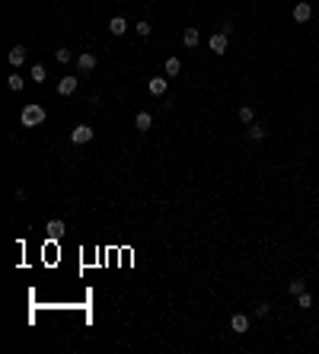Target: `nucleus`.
<instances>
[{"label": "nucleus", "mask_w": 319, "mask_h": 354, "mask_svg": "<svg viewBox=\"0 0 319 354\" xmlns=\"http://www.w3.org/2000/svg\"><path fill=\"white\" fill-rule=\"evenodd\" d=\"M23 61H26V48H23V45L10 48V64H13V67H19Z\"/></svg>", "instance_id": "obj_11"}, {"label": "nucleus", "mask_w": 319, "mask_h": 354, "mask_svg": "<svg viewBox=\"0 0 319 354\" xmlns=\"http://www.w3.org/2000/svg\"><path fill=\"white\" fill-rule=\"evenodd\" d=\"M93 140V128L90 124H77L74 131H70V144H90Z\"/></svg>", "instance_id": "obj_2"}, {"label": "nucleus", "mask_w": 319, "mask_h": 354, "mask_svg": "<svg viewBox=\"0 0 319 354\" xmlns=\"http://www.w3.org/2000/svg\"><path fill=\"white\" fill-rule=\"evenodd\" d=\"M77 70H80V74H90V70H96V54H80V58H77Z\"/></svg>", "instance_id": "obj_5"}, {"label": "nucleus", "mask_w": 319, "mask_h": 354, "mask_svg": "<svg viewBox=\"0 0 319 354\" xmlns=\"http://www.w3.org/2000/svg\"><path fill=\"white\" fill-rule=\"evenodd\" d=\"M147 90H150L153 96H163V92H166V77H153V80H147Z\"/></svg>", "instance_id": "obj_10"}, {"label": "nucleus", "mask_w": 319, "mask_h": 354, "mask_svg": "<svg viewBox=\"0 0 319 354\" xmlns=\"http://www.w3.org/2000/svg\"><path fill=\"white\" fill-rule=\"evenodd\" d=\"M287 291L294 293V297H297V293H303V291H306V281H300V277H294V281H290V284H287Z\"/></svg>", "instance_id": "obj_18"}, {"label": "nucleus", "mask_w": 319, "mask_h": 354, "mask_svg": "<svg viewBox=\"0 0 319 354\" xmlns=\"http://www.w3.org/2000/svg\"><path fill=\"white\" fill-rule=\"evenodd\" d=\"M198 39H201V35H198V29H185V32H182V42H185L189 48H195Z\"/></svg>", "instance_id": "obj_15"}, {"label": "nucleus", "mask_w": 319, "mask_h": 354, "mask_svg": "<svg viewBox=\"0 0 319 354\" xmlns=\"http://www.w3.org/2000/svg\"><path fill=\"white\" fill-rule=\"evenodd\" d=\"M45 122V106H38V102H29L23 108V115H19V124L23 128H35V124Z\"/></svg>", "instance_id": "obj_1"}, {"label": "nucleus", "mask_w": 319, "mask_h": 354, "mask_svg": "<svg viewBox=\"0 0 319 354\" xmlns=\"http://www.w3.org/2000/svg\"><path fill=\"white\" fill-rule=\"evenodd\" d=\"M134 29H137V35H141V39H147V35H150V32H153V26H150V23H147V19H144V23H137Z\"/></svg>", "instance_id": "obj_20"}, {"label": "nucleus", "mask_w": 319, "mask_h": 354, "mask_svg": "<svg viewBox=\"0 0 319 354\" xmlns=\"http://www.w3.org/2000/svg\"><path fill=\"white\" fill-rule=\"evenodd\" d=\"M246 134H249V140H262V138H265V128H262L258 122H252L249 128H246Z\"/></svg>", "instance_id": "obj_13"}, {"label": "nucleus", "mask_w": 319, "mask_h": 354, "mask_svg": "<svg viewBox=\"0 0 319 354\" xmlns=\"http://www.w3.org/2000/svg\"><path fill=\"white\" fill-rule=\"evenodd\" d=\"M163 67H166L169 77H175V74L182 70V61H179V58H166V64H163Z\"/></svg>", "instance_id": "obj_14"}, {"label": "nucleus", "mask_w": 319, "mask_h": 354, "mask_svg": "<svg viewBox=\"0 0 319 354\" xmlns=\"http://www.w3.org/2000/svg\"><path fill=\"white\" fill-rule=\"evenodd\" d=\"M54 58H58V64H67L70 61V51H67V48H58V51H54Z\"/></svg>", "instance_id": "obj_22"}, {"label": "nucleus", "mask_w": 319, "mask_h": 354, "mask_svg": "<svg viewBox=\"0 0 319 354\" xmlns=\"http://www.w3.org/2000/svg\"><path fill=\"white\" fill-rule=\"evenodd\" d=\"M32 80H35V83H45V67H42V64L32 67Z\"/></svg>", "instance_id": "obj_21"}, {"label": "nucleus", "mask_w": 319, "mask_h": 354, "mask_svg": "<svg viewBox=\"0 0 319 354\" xmlns=\"http://www.w3.org/2000/svg\"><path fill=\"white\" fill-rule=\"evenodd\" d=\"M45 233H48V239H51V243H58V239L64 236V220H48Z\"/></svg>", "instance_id": "obj_6"}, {"label": "nucleus", "mask_w": 319, "mask_h": 354, "mask_svg": "<svg viewBox=\"0 0 319 354\" xmlns=\"http://www.w3.org/2000/svg\"><path fill=\"white\" fill-rule=\"evenodd\" d=\"M255 316H268V303H265V300L255 303Z\"/></svg>", "instance_id": "obj_23"}, {"label": "nucleus", "mask_w": 319, "mask_h": 354, "mask_svg": "<svg viewBox=\"0 0 319 354\" xmlns=\"http://www.w3.org/2000/svg\"><path fill=\"white\" fill-rule=\"evenodd\" d=\"M109 32H112V35H125V32H128V19H125V16H112V19H109Z\"/></svg>", "instance_id": "obj_7"}, {"label": "nucleus", "mask_w": 319, "mask_h": 354, "mask_svg": "<svg viewBox=\"0 0 319 354\" xmlns=\"http://www.w3.org/2000/svg\"><path fill=\"white\" fill-rule=\"evenodd\" d=\"M239 122L252 124V122H255V108H252V106H243V108H239Z\"/></svg>", "instance_id": "obj_16"}, {"label": "nucleus", "mask_w": 319, "mask_h": 354, "mask_svg": "<svg viewBox=\"0 0 319 354\" xmlns=\"http://www.w3.org/2000/svg\"><path fill=\"white\" fill-rule=\"evenodd\" d=\"M7 83H10V90H16V92H23V86H26V80L19 77V74H13V77H7Z\"/></svg>", "instance_id": "obj_17"}, {"label": "nucleus", "mask_w": 319, "mask_h": 354, "mask_svg": "<svg viewBox=\"0 0 319 354\" xmlns=\"http://www.w3.org/2000/svg\"><path fill=\"white\" fill-rule=\"evenodd\" d=\"M134 124H137V131H150V124H153V118L147 115V112H137Z\"/></svg>", "instance_id": "obj_12"}, {"label": "nucleus", "mask_w": 319, "mask_h": 354, "mask_svg": "<svg viewBox=\"0 0 319 354\" xmlns=\"http://www.w3.org/2000/svg\"><path fill=\"white\" fill-rule=\"evenodd\" d=\"M297 307H300V309H310L313 307V297H310V293H297Z\"/></svg>", "instance_id": "obj_19"}, {"label": "nucleus", "mask_w": 319, "mask_h": 354, "mask_svg": "<svg viewBox=\"0 0 319 354\" xmlns=\"http://www.w3.org/2000/svg\"><path fill=\"white\" fill-rule=\"evenodd\" d=\"M207 45H211V51H214V54H223L230 42H227V35H223V32H214L211 39H207Z\"/></svg>", "instance_id": "obj_4"}, {"label": "nucleus", "mask_w": 319, "mask_h": 354, "mask_svg": "<svg viewBox=\"0 0 319 354\" xmlns=\"http://www.w3.org/2000/svg\"><path fill=\"white\" fill-rule=\"evenodd\" d=\"M58 92H61V96H74L77 92V77H64L61 83H58Z\"/></svg>", "instance_id": "obj_9"}, {"label": "nucleus", "mask_w": 319, "mask_h": 354, "mask_svg": "<svg viewBox=\"0 0 319 354\" xmlns=\"http://www.w3.org/2000/svg\"><path fill=\"white\" fill-rule=\"evenodd\" d=\"M310 16H313V7L306 3V0H300V3L294 7V19H297V23H306Z\"/></svg>", "instance_id": "obj_8"}, {"label": "nucleus", "mask_w": 319, "mask_h": 354, "mask_svg": "<svg viewBox=\"0 0 319 354\" xmlns=\"http://www.w3.org/2000/svg\"><path fill=\"white\" fill-rule=\"evenodd\" d=\"M230 329H233L236 335L249 332V316H246V313H233V319H230Z\"/></svg>", "instance_id": "obj_3"}]
</instances>
